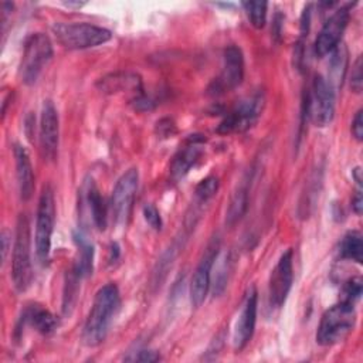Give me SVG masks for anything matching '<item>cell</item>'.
<instances>
[{
	"mask_svg": "<svg viewBox=\"0 0 363 363\" xmlns=\"http://www.w3.org/2000/svg\"><path fill=\"white\" fill-rule=\"evenodd\" d=\"M75 244L78 247V258L72 267L79 278H85L92 274L94 269V247L81 233L74 234Z\"/></svg>",
	"mask_w": 363,
	"mask_h": 363,
	"instance_id": "obj_20",
	"label": "cell"
},
{
	"mask_svg": "<svg viewBox=\"0 0 363 363\" xmlns=\"http://www.w3.org/2000/svg\"><path fill=\"white\" fill-rule=\"evenodd\" d=\"M52 57V44L43 33L30 34L24 43V50L18 67L20 79L26 85H34L43 69Z\"/></svg>",
	"mask_w": 363,
	"mask_h": 363,
	"instance_id": "obj_5",
	"label": "cell"
},
{
	"mask_svg": "<svg viewBox=\"0 0 363 363\" xmlns=\"http://www.w3.org/2000/svg\"><path fill=\"white\" fill-rule=\"evenodd\" d=\"M247 207H248V184L242 183L237 187V190L231 196V200L227 208L225 223L228 225H234L235 223H238L245 214Z\"/></svg>",
	"mask_w": 363,
	"mask_h": 363,
	"instance_id": "obj_22",
	"label": "cell"
},
{
	"mask_svg": "<svg viewBox=\"0 0 363 363\" xmlns=\"http://www.w3.org/2000/svg\"><path fill=\"white\" fill-rule=\"evenodd\" d=\"M347 23H349V7L337 9L326 20L313 44L315 54L318 57H325L339 45V41L347 27Z\"/></svg>",
	"mask_w": 363,
	"mask_h": 363,
	"instance_id": "obj_13",
	"label": "cell"
},
{
	"mask_svg": "<svg viewBox=\"0 0 363 363\" xmlns=\"http://www.w3.org/2000/svg\"><path fill=\"white\" fill-rule=\"evenodd\" d=\"M60 122L58 113L51 101H44L40 118V146L45 160H54L58 152Z\"/></svg>",
	"mask_w": 363,
	"mask_h": 363,
	"instance_id": "obj_14",
	"label": "cell"
},
{
	"mask_svg": "<svg viewBox=\"0 0 363 363\" xmlns=\"http://www.w3.org/2000/svg\"><path fill=\"white\" fill-rule=\"evenodd\" d=\"M242 7L255 28H262L267 21V7L265 1H244Z\"/></svg>",
	"mask_w": 363,
	"mask_h": 363,
	"instance_id": "obj_26",
	"label": "cell"
},
{
	"mask_svg": "<svg viewBox=\"0 0 363 363\" xmlns=\"http://www.w3.org/2000/svg\"><path fill=\"white\" fill-rule=\"evenodd\" d=\"M346 65H347V51L343 44H339L333 51L330 57V74L332 78L328 81L336 86L337 84H342V79L346 72Z\"/></svg>",
	"mask_w": 363,
	"mask_h": 363,
	"instance_id": "obj_24",
	"label": "cell"
},
{
	"mask_svg": "<svg viewBox=\"0 0 363 363\" xmlns=\"http://www.w3.org/2000/svg\"><path fill=\"white\" fill-rule=\"evenodd\" d=\"M1 241H3V259H6L7 251H9V234L7 231L1 233Z\"/></svg>",
	"mask_w": 363,
	"mask_h": 363,
	"instance_id": "obj_35",
	"label": "cell"
},
{
	"mask_svg": "<svg viewBox=\"0 0 363 363\" xmlns=\"http://www.w3.org/2000/svg\"><path fill=\"white\" fill-rule=\"evenodd\" d=\"M352 208L356 214H362V208H363V199H362V191L357 190L352 199Z\"/></svg>",
	"mask_w": 363,
	"mask_h": 363,
	"instance_id": "obj_34",
	"label": "cell"
},
{
	"mask_svg": "<svg viewBox=\"0 0 363 363\" xmlns=\"http://www.w3.org/2000/svg\"><path fill=\"white\" fill-rule=\"evenodd\" d=\"M339 257L343 259H350L354 262H362L363 259V241L357 231L347 233L339 244Z\"/></svg>",
	"mask_w": 363,
	"mask_h": 363,
	"instance_id": "obj_23",
	"label": "cell"
},
{
	"mask_svg": "<svg viewBox=\"0 0 363 363\" xmlns=\"http://www.w3.org/2000/svg\"><path fill=\"white\" fill-rule=\"evenodd\" d=\"M352 133L357 140L363 139V111L359 109L352 122Z\"/></svg>",
	"mask_w": 363,
	"mask_h": 363,
	"instance_id": "obj_32",
	"label": "cell"
},
{
	"mask_svg": "<svg viewBox=\"0 0 363 363\" xmlns=\"http://www.w3.org/2000/svg\"><path fill=\"white\" fill-rule=\"evenodd\" d=\"M52 33L57 41L67 50H85L111 40L109 30L88 23H55Z\"/></svg>",
	"mask_w": 363,
	"mask_h": 363,
	"instance_id": "obj_4",
	"label": "cell"
},
{
	"mask_svg": "<svg viewBox=\"0 0 363 363\" xmlns=\"http://www.w3.org/2000/svg\"><path fill=\"white\" fill-rule=\"evenodd\" d=\"M354 322L356 312L353 303L340 301L322 315L316 332V342L322 346H332L342 342L353 330Z\"/></svg>",
	"mask_w": 363,
	"mask_h": 363,
	"instance_id": "obj_3",
	"label": "cell"
},
{
	"mask_svg": "<svg viewBox=\"0 0 363 363\" xmlns=\"http://www.w3.org/2000/svg\"><path fill=\"white\" fill-rule=\"evenodd\" d=\"M11 278L13 285L18 292L27 291L33 281L31 234L30 221L26 214H20L16 223L11 257Z\"/></svg>",
	"mask_w": 363,
	"mask_h": 363,
	"instance_id": "obj_2",
	"label": "cell"
},
{
	"mask_svg": "<svg viewBox=\"0 0 363 363\" xmlns=\"http://www.w3.org/2000/svg\"><path fill=\"white\" fill-rule=\"evenodd\" d=\"M204 138L201 135H191L186 139L184 145L176 152L172 159L169 172L173 182H179L183 179L189 170L199 162L203 155Z\"/></svg>",
	"mask_w": 363,
	"mask_h": 363,
	"instance_id": "obj_15",
	"label": "cell"
},
{
	"mask_svg": "<svg viewBox=\"0 0 363 363\" xmlns=\"http://www.w3.org/2000/svg\"><path fill=\"white\" fill-rule=\"evenodd\" d=\"M294 251L286 250L278 259L275 268L271 272L269 284H268V296L269 305L272 308H281L291 291L294 281Z\"/></svg>",
	"mask_w": 363,
	"mask_h": 363,
	"instance_id": "obj_12",
	"label": "cell"
},
{
	"mask_svg": "<svg viewBox=\"0 0 363 363\" xmlns=\"http://www.w3.org/2000/svg\"><path fill=\"white\" fill-rule=\"evenodd\" d=\"M16 159V176L18 184V193L21 200L27 201L31 199L34 191V173L27 150L21 145H14Z\"/></svg>",
	"mask_w": 363,
	"mask_h": 363,
	"instance_id": "obj_17",
	"label": "cell"
},
{
	"mask_svg": "<svg viewBox=\"0 0 363 363\" xmlns=\"http://www.w3.org/2000/svg\"><path fill=\"white\" fill-rule=\"evenodd\" d=\"M220 182L216 176H208L206 179H203L197 187H196V197L199 201L204 203L207 200H210L218 190Z\"/></svg>",
	"mask_w": 363,
	"mask_h": 363,
	"instance_id": "obj_27",
	"label": "cell"
},
{
	"mask_svg": "<svg viewBox=\"0 0 363 363\" xmlns=\"http://www.w3.org/2000/svg\"><path fill=\"white\" fill-rule=\"evenodd\" d=\"M84 194H85V201L88 203V207L91 210L92 220H94L95 225L99 230H105V227H106V206H105L104 197L101 196L99 190L96 189V186L92 180L85 183Z\"/></svg>",
	"mask_w": 363,
	"mask_h": 363,
	"instance_id": "obj_21",
	"label": "cell"
},
{
	"mask_svg": "<svg viewBox=\"0 0 363 363\" xmlns=\"http://www.w3.org/2000/svg\"><path fill=\"white\" fill-rule=\"evenodd\" d=\"M244 78V57L237 45H228L224 50V64L221 74L208 86V94L220 95L237 88Z\"/></svg>",
	"mask_w": 363,
	"mask_h": 363,
	"instance_id": "obj_11",
	"label": "cell"
},
{
	"mask_svg": "<svg viewBox=\"0 0 363 363\" xmlns=\"http://www.w3.org/2000/svg\"><path fill=\"white\" fill-rule=\"evenodd\" d=\"M138 186H139V172L135 167L126 170L118 179L111 197V210L116 224L122 225L128 223L133 208Z\"/></svg>",
	"mask_w": 363,
	"mask_h": 363,
	"instance_id": "obj_9",
	"label": "cell"
},
{
	"mask_svg": "<svg viewBox=\"0 0 363 363\" xmlns=\"http://www.w3.org/2000/svg\"><path fill=\"white\" fill-rule=\"evenodd\" d=\"M217 261H218V265L216 268V275L214 278L211 277V282L214 284H210V286L213 285V292L214 295H218L224 291L225 285H227V279H228V271H230V258L228 255H217Z\"/></svg>",
	"mask_w": 363,
	"mask_h": 363,
	"instance_id": "obj_25",
	"label": "cell"
},
{
	"mask_svg": "<svg viewBox=\"0 0 363 363\" xmlns=\"http://www.w3.org/2000/svg\"><path fill=\"white\" fill-rule=\"evenodd\" d=\"M96 85L102 92H106V94L122 92V91H132V92H136L138 95L143 94L140 77L133 72L109 74L101 78Z\"/></svg>",
	"mask_w": 363,
	"mask_h": 363,
	"instance_id": "obj_18",
	"label": "cell"
},
{
	"mask_svg": "<svg viewBox=\"0 0 363 363\" xmlns=\"http://www.w3.org/2000/svg\"><path fill=\"white\" fill-rule=\"evenodd\" d=\"M257 301H258L257 291H255V288H251L245 296L242 309L240 312L238 320L234 328L233 343L237 350L244 349L252 337V333L255 329V322H257Z\"/></svg>",
	"mask_w": 363,
	"mask_h": 363,
	"instance_id": "obj_16",
	"label": "cell"
},
{
	"mask_svg": "<svg viewBox=\"0 0 363 363\" xmlns=\"http://www.w3.org/2000/svg\"><path fill=\"white\" fill-rule=\"evenodd\" d=\"M306 115L315 126L329 125L335 116V86L323 75H315L306 95Z\"/></svg>",
	"mask_w": 363,
	"mask_h": 363,
	"instance_id": "obj_7",
	"label": "cell"
},
{
	"mask_svg": "<svg viewBox=\"0 0 363 363\" xmlns=\"http://www.w3.org/2000/svg\"><path fill=\"white\" fill-rule=\"evenodd\" d=\"M362 295V279L360 278H350L345 282L342 289V301L353 303Z\"/></svg>",
	"mask_w": 363,
	"mask_h": 363,
	"instance_id": "obj_28",
	"label": "cell"
},
{
	"mask_svg": "<svg viewBox=\"0 0 363 363\" xmlns=\"http://www.w3.org/2000/svg\"><path fill=\"white\" fill-rule=\"evenodd\" d=\"M265 98L262 92H255L251 96L240 101L220 122L217 132L223 135L228 133H240L250 129L264 109Z\"/></svg>",
	"mask_w": 363,
	"mask_h": 363,
	"instance_id": "obj_8",
	"label": "cell"
},
{
	"mask_svg": "<svg viewBox=\"0 0 363 363\" xmlns=\"http://www.w3.org/2000/svg\"><path fill=\"white\" fill-rule=\"evenodd\" d=\"M126 360H132V362H157L160 360V354L155 350H138L133 356H128Z\"/></svg>",
	"mask_w": 363,
	"mask_h": 363,
	"instance_id": "obj_31",
	"label": "cell"
},
{
	"mask_svg": "<svg viewBox=\"0 0 363 363\" xmlns=\"http://www.w3.org/2000/svg\"><path fill=\"white\" fill-rule=\"evenodd\" d=\"M218 251L220 241L217 237H214L206 247L204 254L193 272L190 282V301L196 308H199L207 296L211 284V269L214 267V261L218 255Z\"/></svg>",
	"mask_w": 363,
	"mask_h": 363,
	"instance_id": "obj_10",
	"label": "cell"
},
{
	"mask_svg": "<svg viewBox=\"0 0 363 363\" xmlns=\"http://www.w3.org/2000/svg\"><path fill=\"white\" fill-rule=\"evenodd\" d=\"M143 216H145V220L147 221V224L153 228V230H156V231H159L160 228H162V217H160V214H159V210L153 206V204H145V207H143Z\"/></svg>",
	"mask_w": 363,
	"mask_h": 363,
	"instance_id": "obj_29",
	"label": "cell"
},
{
	"mask_svg": "<svg viewBox=\"0 0 363 363\" xmlns=\"http://www.w3.org/2000/svg\"><path fill=\"white\" fill-rule=\"evenodd\" d=\"M119 306L121 295L115 284L109 282L98 289L82 329V340L86 346H98L105 340Z\"/></svg>",
	"mask_w": 363,
	"mask_h": 363,
	"instance_id": "obj_1",
	"label": "cell"
},
{
	"mask_svg": "<svg viewBox=\"0 0 363 363\" xmlns=\"http://www.w3.org/2000/svg\"><path fill=\"white\" fill-rule=\"evenodd\" d=\"M54 220H55L54 193L50 186H45L40 194V200L37 206L35 235H34L35 255L41 265H45L50 259Z\"/></svg>",
	"mask_w": 363,
	"mask_h": 363,
	"instance_id": "obj_6",
	"label": "cell"
},
{
	"mask_svg": "<svg viewBox=\"0 0 363 363\" xmlns=\"http://www.w3.org/2000/svg\"><path fill=\"white\" fill-rule=\"evenodd\" d=\"M21 322L28 323L30 326H33L37 332H40L43 335L52 333L58 326L57 318L48 309L41 308L40 305L28 306L23 312Z\"/></svg>",
	"mask_w": 363,
	"mask_h": 363,
	"instance_id": "obj_19",
	"label": "cell"
},
{
	"mask_svg": "<svg viewBox=\"0 0 363 363\" xmlns=\"http://www.w3.org/2000/svg\"><path fill=\"white\" fill-rule=\"evenodd\" d=\"M362 57H357V60L353 64L352 68V89L354 92H360L362 91V85H363V74H362Z\"/></svg>",
	"mask_w": 363,
	"mask_h": 363,
	"instance_id": "obj_30",
	"label": "cell"
},
{
	"mask_svg": "<svg viewBox=\"0 0 363 363\" xmlns=\"http://www.w3.org/2000/svg\"><path fill=\"white\" fill-rule=\"evenodd\" d=\"M157 130L162 136H170L176 132V128L170 119H162L157 122Z\"/></svg>",
	"mask_w": 363,
	"mask_h": 363,
	"instance_id": "obj_33",
	"label": "cell"
}]
</instances>
